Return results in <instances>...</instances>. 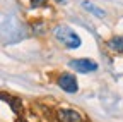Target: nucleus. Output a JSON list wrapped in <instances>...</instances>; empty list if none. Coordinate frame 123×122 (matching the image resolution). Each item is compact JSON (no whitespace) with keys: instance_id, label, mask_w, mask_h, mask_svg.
Segmentation results:
<instances>
[{"instance_id":"obj_1","label":"nucleus","mask_w":123,"mask_h":122,"mask_svg":"<svg viewBox=\"0 0 123 122\" xmlns=\"http://www.w3.org/2000/svg\"><path fill=\"white\" fill-rule=\"evenodd\" d=\"M53 35H55V38L62 43V45H65L67 48H79L80 45H82V40H80V36L77 35L72 28H68V26H56L55 29H53Z\"/></svg>"},{"instance_id":"obj_2","label":"nucleus","mask_w":123,"mask_h":122,"mask_svg":"<svg viewBox=\"0 0 123 122\" xmlns=\"http://www.w3.org/2000/svg\"><path fill=\"white\" fill-rule=\"evenodd\" d=\"M56 84L63 89V91H67V93H77V89H79V84H77L75 76L70 74V72L60 74L58 79H56Z\"/></svg>"},{"instance_id":"obj_3","label":"nucleus","mask_w":123,"mask_h":122,"mask_svg":"<svg viewBox=\"0 0 123 122\" xmlns=\"http://www.w3.org/2000/svg\"><path fill=\"white\" fill-rule=\"evenodd\" d=\"M70 67L75 69L77 72H82V74L98 71V64L94 60H91V58H75V60L70 62Z\"/></svg>"},{"instance_id":"obj_4","label":"nucleus","mask_w":123,"mask_h":122,"mask_svg":"<svg viewBox=\"0 0 123 122\" xmlns=\"http://www.w3.org/2000/svg\"><path fill=\"white\" fill-rule=\"evenodd\" d=\"M56 119L60 122H82V115L74 108H60L56 112Z\"/></svg>"},{"instance_id":"obj_5","label":"nucleus","mask_w":123,"mask_h":122,"mask_svg":"<svg viewBox=\"0 0 123 122\" xmlns=\"http://www.w3.org/2000/svg\"><path fill=\"white\" fill-rule=\"evenodd\" d=\"M82 7L87 10V12H91V14H94L96 17H106V10H103L101 7H98V5H94L92 2H89V0H84L82 2Z\"/></svg>"},{"instance_id":"obj_6","label":"nucleus","mask_w":123,"mask_h":122,"mask_svg":"<svg viewBox=\"0 0 123 122\" xmlns=\"http://www.w3.org/2000/svg\"><path fill=\"white\" fill-rule=\"evenodd\" d=\"M108 48L116 52V53H123V36H113L108 40Z\"/></svg>"},{"instance_id":"obj_7","label":"nucleus","mask_w":123,"mask_h":122,"mask_svg":"<svg viewBox=\"0 0 123 122\" xmlns=\"http://www.w3.org/2000/svg\"><path fill=\"white\" fill-rule=\"evenodd\" d=\"M0 98H4L12 108L17 112V114H21V100H17V98H14V96H9V95H5V93H0Z\"/></svg>"},{"instance_id":"obj_8","label":"nucleus","mask_w":123,"mask_h":122,"mask_svg":"<svg viewBox=\"0 0 123 122\" xmlns=\"http://www.w3.org/2000/svg\"><path fill=\"white\" fill-rule=\"evenodd\" d=\"M31 5L33 7H43V5H46V0H31Z\"/></svg>"},{"instance_id":"obj_9","label":"nucleus","mask_w":123,"mask_h":122,"mask_svg":"<svg viewBox=\"0 0 123 122\" xmlns=\"http://www.w3.org/2000/svg\"><path fill=\"white\" fill-rule=\"evenodd\" d=\"M55 2H65V0H55Z\"/></svg>"},{"instance_id":"obj_10","label":"nucleus","mask_w":123,"mask_h":122,"mask_svg":"<svg viewBox=\"0 0 123 122\" xmlns=\"http://www.w3.org/2000/svg\"><path fill=\"white\" fill-rule=\"evenodd\" d=\"M19 122H26V120H22V119H21V120H19Z\"/></svg>"}]
</instances>
